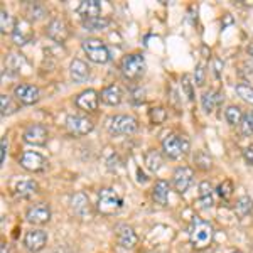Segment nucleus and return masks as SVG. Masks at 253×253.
Instances as JSON below:
<instances>
[{"label": "nucleus", "instance_id": "nucleus-1", "mask_svg": "<svg viewBox=\"0 0 253 253\" xmlns=\"http://www.w3.org/2000/svg\"><path fill=\"white\" fill-rule=\"evenodd\" d=\"M213 226L205 219L194 216L189 226V242L194 250H205V248L210 247L211 242H213Z\"/></svg>", "mask_w": 253, "mask_h": 253}, {"label": "nucleus", "instance_id": "nucleus-2", "mask_svg": "<svg viewBox=\"0 0 253 253\" xmlns=\"http://www.w3.org/2000/svg\"><path fill=\"white\" fill-rule=\"evenodd\" d=\"M138 128V122L133 117L128 115H115L107 120V130L110 135L120 137V135H132Z\"/></svg>", "mask_w": 253, "mask_h": 253}, {"label": "nucleus", "instance_id": "nucleus-3", "mask_svg": "<svg viewBox=\"0 0 253 253\" xmlns=\"http://www.w3.org/2000/svg\"><path fill=\"white\" fill-rule=\"evenodd\" d=\"M120 71L124 75L125 80L128 81H137L142 78L145 73V59L142 54H128L125 56L124 61L120 64Z\"/></svg>", "mask_w": 253, "mask_h": 253}, {"label": "nucleus", "instance_id": "nucleus-4", "mask_svg": "<svg viewBox=\"0 0 253 253\" xmlns=\"http://www.w3.org/2000/svg\"><path fill=\"white\" fill-rule=\"evenodd\" d=\"M124 206V199L122 196L112 187H105L98 193V211L101 214H113Z\"/></svg>", "mask_w": 253, "mask_h": 253}, {"label": "nucleus", "instance_id": "nucleus-5", "mask_svg": "<svg viewBox=\"0 0 253 253\" xmlns=\"http://www.w3.org/2000/svg\"><path fill=\"white\" fill-rule=\"evenodd\" d=\"M162 149H164L167 157L175 161V159H181L182 156H186V154L189 152L191 144H189V140H187V137L170 133V135H167L164 138V142H162Z\"/></svg>", "mask_w": 253, "mask_h": 253}, {"label": "nucleus", "instance_id": "nucleus-6", "mask_svg": "<svg viewBox=\"0 0 253 253\" xmlns=\"http://www.w3.org/2000/svg\"><path fill=\"white\" fill-rule=\"evenodd\" d=\"M83 51L86 52L88 59L93 61L96 64H105L110 61V49L107 47V44L101 42L96 38H89L83 41Z\"/></svg>", "mask_w": 253, "mask_h": 253}, {"label": "nucleus", "instance_id": "nucleus-7", "mask_svg": "<svg viewBox=\"0 0 253 253\" xmlns=\"http://www.w3.org/2000/svg\"><path fill=\"white\" fill-rule=\"evenodd\" d=\"M19 164L24 167L29 172H42L47 167V161L44 156H41L39 152H34V150H26V152L20 156Z\"/></svg>", "mask_w": 253, "mask_h": 253}, {"label": "nucleus", "instance_id": "nucleus-8", "mask_svg": "<svg viewBox=\"0 0 253 253\" xmlns=\"http://www.w3.org/2000/svg\"><path fill=\"white\" fill-rule=\"evenodd\" d=\"M66 128L71 135H86V133L91 132L95 128L93 122L89 120L86 117H81V115H69L66 118Z\"/></svg>", "mask_w": 253, "mask_h": 253}, {"label": "nucleus", "instance_id": "nucleus-9", "mask_svg": "<svg viewBox=\"0 0 253 253\" xmlns=\"http://www.w3.org/2000/svg\"><path fill=\"white\" fill-rule=\"evenodd\" d=\"M24 142L31 145H46L47 138H49V132L44 125L41 124H32L24 130Z\"/></svg>", "mask_w": 253, "mask_h": 253}, {"label": "nucleus", "instance_id": "nucleus-10", "mask_svg": "<svg viewBox=\"0 0 253 253\" xmlns=\"http://www.w3.org/2000/svg\"><path fill=\"white\" fill-rule=\"evenodd\" d=\"M193 177H194V172L191 167L187 166H181L174 170V175H172V184H174V189L177 191L179 194H184L189 186L193 184Z\"/></svg>", "mask_w": 253, "mask_h": 253}, {"label": "nucleus", "instance_id": "nucleus-11", "mask_svg": "<svg viewBox=\"0 0 253 253\" xmlns=\"http://www.w3.org/2000/svg\"><path fill=\"white\" fill-rule=\"evenodd\" d=\"M14 96L17 98V101L22 105H34L39 101L41 91L34 84H17L14 89Z\"/></svg>", "mask_w": 253, "mask_h": 253}, {"label": "nucleus", "instance_id": "nucleus-12", "mask_svg": "<svg viewBox=\"0 0 253 253\" xmlns=\"http://www.w3.org/2000/svg\"><path fill=\"white\" fill-rule=\"evenodd\" d=\"M117 242L122 248H125V250H132V248L137 247L138 236L135 231H133L132 226L122 223L117 226Z\"/></svg>", "mask_w": 253, "mask_h": 253}, {"label": "nucleus", "instance_id": "nucleus-13", "mask_svg": "<svg viewBox=\"0 0 253 253\" xmlns=\"http://www.w3.org/2000/svg\"><path fill=\"white\" fill-rule=\"evenodd\" d=\"M26 219L32 224H44L51 219V208L46 203L32 205L26 213Z\"/></svg>", "mask_w": 253, "mask_h": 253}, {"label": "nucleus", "instance_id": "nucleus-14", "mask_svg": "<svg viewBox=\"0 0 253 253\" xmlns=\"http://www.w3.org/2000/svg\"><path fill=\"white\" fill-rule=\"evenodd\" d=\"M71 210L76 216H80V218H83V219L91 216V205H89L88 196L84 194L83 191L75 193L71 196Z\"/></svg>", "mask_w": 253, "mask_h": 253}, {"label": "nucleus", "instance_id": "nucleus-15", "mask_svg": "<svg viewBox=\"0 0 253 253\" xmlns=\"http://www.w3.org/2000/svg\"><path fill=\"white\" fill-rule=\"evenodd\" d=\"M47 243V235L44 230H31L26 233V238H24V245L26 248L32 253H38L46 247Z\"/></svg>", "mask_w": 253, "mask_h": 253}, {"label": "nucleus", "instance_id": "nucleus-16", "mask_svg": "<svg viewBox=\"0 0 253 253\" xmlns=\"http://www.w3.org/2000/svg\"><path fill=\"white\" fill-rule=\"evenodd\" d=\"M34 38V32L31 29V24L27 19H22L19 22H15V29L12 32V39L17 46H26L27 42H31V39Z\"/></svg>", "mask_w": 253, "mask_h": 253}, {"label": "nucleus", "instance_id": "nucleus-17", "mask_svg": "<svg viewBox=\"0 0 253 253\" xmlns=\"http://www.w3.org/2000/svg\"><path fill=\"white\" fill-rule=\"evenodd\" d=\"M98 101H100V96L95 89H84L83 93L76 96V107L84 110V112H95L98 108Z\"/></svg>", "mask_w": 253, "mask_h": 253}, {"label": "nucleus", "instance_id": "nucleus-18", "mask_svg": "<svg viewBox=\"0 0 253 253\" xmlns=\"http://www.w3.org/2000/svg\"><path fill=\"white\" fill-rule=\"evenodd\" d=\"M89 66L81 59H73L69 64V76L75 83H84L89 80Z\"/></svg>", "mask_w": 253, "mask_h": 253}, {"label": "nucleus", "instance_id": "nucleus-19", "mask_svg": "<svg viewBox=\"0 0 253 253\" xmlns=\"http://www.w3.org/2000/svg\"><path fill=\"white\" fill-rule=\"evenodd\" d=\"M47 36L56 42H64L69 36V29L66 22L61 19H52L47 26Z\"/></svg>", "mask_w": 253, "mask_h": 253}, {"label": "nucleus", "instance_id": "nucleus-20", "mask_svg": "<svg viewBox=\"0 0 253 253\" xmlns=\"http://www.w3.org/2000/svg\"><path fill=\"white\" fill-rule=\"evenodd\" d=\"M101 101L105 105H110V107H115V105H120L122 100H124V91L118 84H110V86L101 89Z\"/></svg>", "mask_w": 253, "mask_h": 253}, {"label": "nucleus", "instance_id": "nucleus-21", "mask_svg": "<svg viewBox=\"0 0 253 253\" xmlns=\"http://www.w3.org/2000/svg\"><path fill=\"white\" fill-rule=\"evenodd\" d=\"M78 14L84 19H95L101 14V2L100 0H84L78 5Z\"/></svg>", "mask_w": 253, "mask_h": 253}, {"label": "nucleus", "instance_id": "nucleus-22", "mask_svg": "<svg viewBox=\"0 0 253 253\" xmlns=\"http://www.w3.org/2000/svg\"><path fill=\"white\" fill-rule=\"evenodd\" d=\"M223 101V96L219 91H214V89H210V91H205L201 96V107L206 113L214 112L216 107H219Z\"/></svg>", "mask_w": 253, "mask_h": 253}, {"label": "nucleus", "instance_id": "nucleus-23", "mask_svg": "<svg viewBox=\"0 0 253 253\" xmlns=\"http://www.w3.org/2000/svg\"><path fill=\"white\" fill-rule=\"evenodd\" d=\"M39 186L36 181H32V179H24V181H19L17 184H15V189L14 193L17 198H22V199H27L31 198V196H34L38 193Z\"/></svg>", "mask_w": 253, "mask_h": 253}, {"label": "nucleus", "instance_id": "nucleus-24", "mask_svg": "<svg viewBox=\"0 0 253 253\" xmlns=\"http://www.w3.org/2000/svg\"><path fill=\"white\" fill-rule=\"evenodd\" d=\"M152 199L161 206L167 205V199H169V182L164 179H159L152 189Z\"/></svg>", "mask_w": 253, "mask_h": 253}, {"label": "nucleus", "instance_id": "nucleus-25", "mask_svg": "<svg viewBox=\"0 0 253 253\" xmlns=\"http://www.w3.org/2000/svg\"><path fill=\"white\" fill-rule=\"evenodd\" d=\"M199 203H201L203 208H211L214 205V199H213V186L210 184L208 181H203L199 184Z\"/></svg>", "mask_w": 253, "mask_h": 253}, {"label": "nucleus", "instance_id": "nucleus-26", "mask_svg": "<svg viewBox=\"0 0 253 253\" xmlns=\"http://www.w3.org/2000/svg\"><path fill=\"white\" fill-rule=\"evenodd\" d=\"M162 164H164V159H162L159 150H149V152L145 154V166L149 170L157 172V170L162 167Z\"/></svg>", "mask_w": 253, "mask_h": 253}, {"label": "nucleus", "instance_id": "nucleus-27", "mask_svg": "<svg viewBox=\"0 0 253 253\" xmlns=\"http://www.w3.org/2000/svg\"><path fill=\"white\" fill-rule=\"evenodd\" d=\"M235 211L240 218H245V216L252 214L253 213V199L250 198V196H242V198L236 201Z\"/></svg>", "mask_w": 253, "mask_h": 253}, {"label": "nucleus", "instance_id": "nucleus-28", "mask_svg": "<svg viewBox=\"0 0 253 253\" xmlns=\"http://www.w3.org/2000/svg\"><path fill=\"white\" fill-rule=\"evenodd\" d=\"M108 24H110V20L107 17H95V19H84L83 20L84 31H89V32H96V31L107 29Z\"/></svg>", "mask_w": 253, "mask_h": 253}, {"label": "nucleus", "instance_id": "nucleus-29", "mask_svg": "<svg viewBox=\"0 0 253 253\" xmlns=\"http://www.w3.org/2000/svg\"><path fill=\"white\" fill-rule=\"evenodd\" d=\"M224 118H226V122L230 125H242L243 122V110L240 107H236V105H230V107L226 108V112H224Z\"/></svg>", "mask_w": 253, "mask_h": 253}, {"label": "nucleus", "instance_id": "nucleus-30", "mask_svg": "<svg viewBox=\"0 0 253 253\" xmlns=\"http://www.w3.org/2000/svg\"><path fill=\"white\" fill-rule=\"evenodd\" d=\"M194 164L199 167L201 170H210L211 166H213V159H211L210 154L206 150H198L194 156Z\"/></svg>", "mask_w": 253, "mask_h": 253}, {"label": "nucleus", "instance_id": "nucleus-31", "mask_svg": "<svg viewBox=\"0 0 253 253\" xmlns=\"http://www.w3.org/2000/svg\"><path fill=\"white\" fill-rule=\"evenodd\" d=\"M14 29H15V22L12 19V15L2 9V12H0V31H2V34H7V32L12 34Z\"/></svg>", "mask_w": 253, "mask_h": 253}, {"label": "nucleus", "instance_id": "nucleus-32", "mask_svg": "<svg viewBox=\"0 0 253 253\" xmlns=\"http://www.w3.org/2000/svg\"><path fill=\"white\" fill-rule=\"evenodd\" d=\"M235 91L243 101L253 105V86H250V84H245V83H240L235 86Z\"/></svg>", "mask_w": 253, "mask_h": 253}, {"label": "nucleus", "instance_id": "nucleus-33", "mask_svg": "<svg viewBox=\"0 0 253 253\" xmlns=\"http://www.w3.org/2000/svg\"><path fill=\"white\" fill-rule=\"evenodd\" d=\"M149 118H150V122H152L154 125H161V124H164V122H166L167 112L162 107H154V108H150Z\"/></svg>", "mask_w": 253, "mask_h": 253}, {"label": "nucleus", "instance_id": "nucleus-34", "mask_svg": "<svg viewBox=\"0 0 253 253\" xmlns=\"http://www.w3.org/2000/svg\"><path fill=\"white\" fill-rule=\"evenodd\" d=\"M233 182L230 181V179H226V181H223L221 184H219L218 187H216V193H218L219 198H223V199H230L231 196H233Z\"/></svg>", "mask_w": 253, "mask_h": 253}, {"label": "nucleus", "instance_id": "nucleus-35", "mask_svg": "<svg viewBox=\"0 0 253 253\" xmlns=\"http://www.w3.org/2000/svg\"><path fill=\"white\" fill-rule=\"evenodd\" d=\"M44 15H46V9L42 5H39V3H31L27 7V17H29V20H39Z\"/></svg>", "mask_w": 253, "mask_h": 253}, {"label": "nucleus", "instance_id": "nucleus-36", "mask_svg": "<svg viewBox=\"0 0 253 253\" xmlns=\"http://www.w3.org/2000/svg\"><path fill=\"white\" fill-rule=\"evenodd\" d=\"M0 110H2V117L15 112V105L12 103V98L9 95H0Z\"/></svg>", "mask_w": 253, "mask_h": 253}, {"label": "nucleus", "instance_id": "nucleus-37", "mask_svg": "<svg viewBox=\"0 0 253 253\" xmlns=\"http://www.w3.org/2000/svg\"><path fill=\"white\" fill-rule=\"evenodd\" d=\"M205 76H206V71H205V66L203 64H198L196 66V71H194V84L196 86H203L205 84Z\"/></svg>", "mask_w": 253, "mask_h": 253}, {"label": "nucleus", "instance_id": "nucleus-38", "mask_svg": "<svg viewBox=\"0 0 253 253\" xmlns=\"http://www.w3.org/2000/svg\"><path fill=\"white\" fill-rule=\"evenodd\" d=\"M193 84H194V83H191V76H189V75H184V76H182V89L186 91V95H187V98H189V100H193V98H194Z\"/></svg>", "mask_w": 253, "mask_h": 253}, {"label": "nucleus", "instance_id": "nucleus-39", "mask_svg": "<svg viewBox=\"0 0 253 253\" xmlns=\"http://www.w3.org/2000/svg\"><path fill=\"white\" fill-rule=\"evenodd\" d=\"M243 159L248 166H253V145H248L243 149Z\"/></svg>", "mask_w": 253, "mask_h": 253}, {"label": "nucleus", "instance_id": "nucleus-40", "mask_svg": "<svg viewBox=\"0 0 253 253\" xmlns=\"http://www.w3.org/2000/svg\"><path fill=\"white\" fill-rule=\"evenodd\" d=\"M242 130H243L245 135H250V133H253L252 124H250V115H245L243 122H242Z\"/></svg>", "mask_w": 253, "mask_h": 253}, {"label": "nucleus", "instance_id": "nucleus-41", "mask_svg": "<svg viewBox=\"0 0 253 253\" xmlns=\"http://www.w3.org/2000/svg\"><path fill=\"white\" fill-rule=\"evenodd\" d=\"M5 159H7V138L3 137L2 138V150H0V162H5Z\"/></svg>", "mask_w": 253, "mask_h": 253}, {"label": "nucleus", "instance_id": "nucleus-42", "mask_svg": "<svg viewBox=\"0 0 253 253\" xmlns=\"http://www.w3.org/2000/svg\"><path fill=\"white\" fill-rule=\"evenodd\" d=\"M214 64H216V68H214V75H216V78H219V71H221V61L216 59V61H214Z\"/></svg>", "mask_w": 253, "mask_h": 253}, {"label": "nucleus", "instance_id": "nucleus-43", "mask_svg": "<svg viewBox=\"0 0 253 253\" xmlns=\"http://www.w3.org/2000/svg\"><path fill=\"white\" fill-rule=\"evenodd\" d=\"M0 253H10L9 247H7V243H2V247H0Z\"/></svg>", "mask_w": 253, "mask_h": 253}, {"label": "nucleus", "instance_id": "nucleus-44", "mask_svg": "<svg viewBox=\"0 0 253 253\" xmlns=\"http://www.w3.org/2000/svg\"><path fill=\"white\" fill-rule=\"evenodd\" d=\"M247 52H248V54H250L252 58H253V42H250V44H248V47H247Z\"/></svg>", "mask_w": 253, "mask_h": 253}, {"label": "nucleus", "instance_id": "nucleus-45", "mask_svg": "<svg viewBox=\"0 0 253 253\" xmlns=\"http://www.w3.org/2000/svg\"><path fill=\"white\" fill-rule=\"evenodd\" d=\"M248 115H250V124H252V130H253V110L250 113H248Z\"/></svg>", "mask_w": 253, "mask_h": 253}, {"label": "nucleus", "instance_id": "nucleus-46", "mask_svg": "<svg viewBox=\"0 0 253 253\" xmlns=\"http://www.w3.org/2000/svg\"><path fill=\"white\" fill-rule=\"evenodd\" d=\"M231 253H243V252H240V250H235V252H231Z\"/></svg>", "mask_w": 253, "mask_h": 253}, {"label": "nucleus", "instance_id": "nucleus-47", "mask_svg": "<svg viewBox=\"0 0 253 253\" xmlns=\"http://www.w3.org/2000/svg\"><path fill=\"white\" fill-rule=\"evenodd\" d=\"M149 253H164V252H149Z\"/></svg>", "mask_w": 253, "mask_h": 253}]
</instances>
